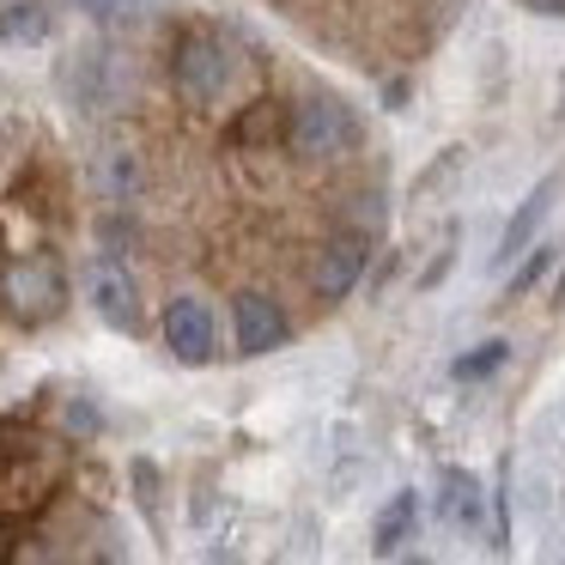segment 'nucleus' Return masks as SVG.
<instances>
[{"label":"nucleus","instance_id":"nucleus-16","mask_svg":"<svg viewBox=\"0 0 565 565\" xmlns=\"http://www.w3.org/2000/svg\"><path fill=\"white\" fill-rule=\"evenodd\" d=\"M79 7H86V13H98V19H110L116 7H122V0H79Z\"/></svg>","mask_w":565,"mask_h":565},{"label":"nucleus","instance_id":"nucleus-3","mask_svg":"<svg viewBox=\"0 0 565 565\" xmlns=\"http://www.w3.org/2000/svg\"><path fill=\"white\" fill-rule=\"evenodd\" d=\"M171 79L189 104H213L225 86H232V50H225L213 31H189L171 55Z\"/></svg>","mask_w":565,"mask_h":565},{"label":"nucleus","instance_id":"nucleus-12","mask_svg":"<svg viewBox=\"0 0 565 565\" xmlns=\"http://www.w3.org/2000/svg\"><path fill=\"white\" fill-rule=\"evenodd\" d=\"M0 38L7 43H43L50 38V7H38V0L7 7V13H0Z\"/></svg>","mask_w":565,"mask_h":565},{"label":"nucleus","instance_id":"nucleus-15","mask_svg":"<svg viewBox=\"0 0 565 565\" xmlns=\"http://www.w3.org/2000/svg\"><path fill=\"white\" fill-rule=\"evenodd\" d=\"M541 268H547V256H529V268H523V274H516V280H511V292H529V280H535Z\"/></svg>","mask_w":565,"mask_h":565},{"label":"nucleus","instance_id":"nucleus-9","mask_svg":"<svg viewBox=\"0 0 565 565\" xmlns=\"http://www.w3.org/2000/svg\"><path fill=\"white\" fill-rule=\"evenodd\" d=\"M438 511L450 516L456 529H480V516H487L480 480H475V475H462V468H444V475H438Z\"/></svg>","mask_w":565,"mask_h":565},{"label":"nucleus","instance_id":"nucleus-1","mask_svg":"<svg viewBox=\"0 0 565 565\" xmlns=\"http://www.w3.org/2000/svg\"><path fill=\"white\" fill-rule=\"evenodd\" d=\"M0 310L19 322V329H43L67 310V268L50 249H31V256L7 262L0 268Z\"/></svg>","mask_w":565,"mask_h":565},{"label":"nucleus","instance_id":"nucleus-11","mask_svg":"<svg viewBox=\"0 0 565 565\" xmlns=\"http://www.w3.org/2000/svg\"><path fill=\"white\" fill-rule=\"evenodd\" d=\"M414 523H419V499L414 492H395V499L383 504L377 529H371V553H395L407 535H414Z\"/></svg>","mask_w":565,"mask_h":565},{"label":"nucleus","instance_id":"nucleus-4","mask_svg":"<svg viewBox=\"0 0 565 565\" xmlns=\"http://www.w3.org/2000/svg\"><path fill=\"white\" fill-rule=\"evenodd\" d=\"M365 262H371V237L365 232L329 237V244H322V256H317V298H322V305H341V298L359 286Z\"/></svg>","mask_w":565,"mask_h":565},{"label":"nucleus","instance_id":"nucleus-10","mask_svg":"<svg viewBox=\"0 0 565 565\" xmlns=\"http://www.w3.org/2000/svg\"><path fill=\"white\" fill-rule=\"evenodd\" d=\"M286 116H292V110H286L280 98H256L232 122V140H237V147H268V140H286Z\"/></svg>","mask_w":565,"mask_h":565},{"label":"nucleus","instance_id":"nucleus-8","mask_svg":"<svg viewBox=\"0 0 565 565\" xmlns=\"http://www.w3.org/2000/svg\"><path fill=\"white\" fill-rule=\"evenodd\" d=\"M553 189H559V177H541V183L529 189V201L511 213V225H504V244H499V268H504V262H516L529 244H535L541 220H547V207H553Z\"/></svg>","mask_w":565,"mask_h":565},{"label":"nucleus","instance_id":"nucleus-13","mask_svg":"<svg viewBox=\"0 0 565 565\" xmlns=\"http://www.w3.org/2000/svg\"><path fill=\"white\" fill-rule=\"evenodd\" d=\"M504 353H511L504 341H487V347H475V353H462V359H456V383H480V377H492V371L504 365Z\"/></svg>","mask_w":565,"mask_h":565},{"label":"nucleus","instance_id":"nucleus-5","mask_svg":"<svg viewBox=\"0 0 565 565\" xmlns=\"http://www.w3.org/2000/svg\"><path fill=\"white\" fill-rule=\"evenodd\" d=\"M164 347L183 365H207L213 359V310L201 298H171V310H164Z\"/></svg>","mask_w":565,"mask_h":565},{"label":"nucleus","instance_id":"nucleus-19","mask_svg":"<svg viewBox=\"0 0 565 565\" xmlns=\"http://www.w3.org/2000/svg\"><path fill=\"white\" fill-rule=\"evenodd\" d=\"M529 7H559V0H529Z\"/></svg>","mask_w":565,"mask_h":565},{"label":"nucleus","instance_id":"nucleus-17","mask_svg":"<svg viewBox=\"0 0 565 565\" xmlns=\"http://www.w3.org/2000/svg\"><path fill=\"white\" fill-rule=\"evenodd\" d=\"M7 559H13V529L0 523V565H7Z\"/></svg>","mask_w":565,"mask_h":565},{"label":"nucleus","instance_id":"nucleus-6","mask_svg":"<svg viewBox=\"0 0 565 565\" xmlns=\"http://www.w3.org/2000/svg\"><path fill=\"white\" fill-rule=\"evenodd\" d=\"M86 286H92V305H98V317L110 322V329H122V334L140 329V292H135L122 262H92Z\"/></svg>","mask_w":565,"mask_h":565},{"label":"nucleus","instance_id":"nucleus-18","mask_svg":"<svg viewBox=\"0 0 565 565\" xmlns=\"http://www.w3.org/2000/svg\"><path fill=\"white\" fill-rule=\"evenodd\" d=\"M553 298H559V305H565V268H559V286H553Z\"/></svg>","mask_w":565,"mask_h":565},{"label":"nucleus","instance_id":"nucleus-7","mask_svg":"<svg viewBox=\"0 0 565 565\" xmlns=\"http://www.w3.org/2000/svg\"><path fill=\"white\" fill-rule=\"evenodd\" d=\"M232 317H237V353H274L286 341V317L268 292H237L232 298Z\"/></svg>","mask_w":565,"mask_h":565},{"label":"nucleus","instance_id":"nucleus-2","mask_svg":"<svg viewBox=\"0 0 565 565\" xmlns=\"http://www.w3.org/2000/svg\"><path fill=\"white\" fill-rule=\"evenodd\" d=\"M286 140H292L298 159L329 164V159H341V152L359 147V122L334 92H310V98L292 104V116H286Z\"/></svg>","mask_w":565,"mask_h":565},{"label":"nucleus","instance_id":"nucleus-14","mask_svg":"<svg viewBox=\"0 0 565 565\" xmlns=\"http://www.w3.org/2000/svg\"><path fill=\"white\" fill-rule=\"evenodd\" d=\"M104 189H110V195H135V189H140V164H135V152H122V147L104 152Z\"/></svg>","mask_w":565,"mask_h":565}]
</instances>
